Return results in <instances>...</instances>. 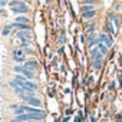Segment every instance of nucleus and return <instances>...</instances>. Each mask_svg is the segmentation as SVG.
<instances>
[{
    "label": "nucleus",
    "mask_w": 122,
    "mask_h": 122,
    "mask_svg": "<svg viewBox=\"0 0 122 122\" xmlns=\"http://www.w3.org/2000/svg\"><path fill=\"white\" fill-rule=\"evenodd\" d=\"M10 30H12V27H10V26H6V27L3 29V36H7V35L10 33Z\"/></svg>",
    "instance_id": "nucleus-18"
},
{
    "label": "nucleus",
    "mask_w": 122,
    "mask_h": 122,
    "mask_svg": "<svg viewBox=\"0 0 122 122\" xmlns=\"http://www.w3.org/2000/svg\"><path fill=\"white\" fill-rule=\"evenodd\" d=\"M75 122H82V116H78V118L75 119Z\"/></svg>",
    "instance_id": "nucleus-23"
},
{
    "label": "nucleus",
    "mask_w": 122,
    "mask_h": 122,
    "mask_svg": "<svg viewBox=\"0 0 122 122\" xmlns=\"http://www.w3.org/2000/svg\"><path fill=\"white\" fill-rule=\"evenodd\" d=\"M26 103H29V106H33V108H39V106L42 105L40 99H37V98H35V96H29L27 101H26Z\"/></svg>",
    "instance_id": "nucleus-3"
},
{
    "label": "nucleus",
    "mask_w": 122,
    "mask_h": 122,
    "mask_svg": "<svg viewBox=\"0 0 122 122\" xmlns=\"http://www.w3.org/2000/svg\"><path fill=\"white\" fill-rule=\"evenodd\" d=\"M9 6H10L12 12L16 13V15H23V13L29 12V6L25 5L23 2H20V0H13V2L9 3Z\"/></svg>",
    "instance_id": "nucleus-1"
},
{
    "label": "nucleus",
    "mask_w": 122,
    "mask_h": 122,
    "mask_svg": "<svg viewBox=\"0 0 122 122\" xmlns=\"http://www.w3.org/2000/svg\"><path fill=\"white\" fill-rule=\"evenodd\" d=\"M99 42H102L106 47H111V46H112V40H111V37H109L106 33H102V35L99 36Z\"/></svg>",
    "instance_id": "nucleus-4"
},
{
    "label": "nucleus",
    "mask_w": 122,
    "mask_h": 122,
    "mask_svg": "<svg viewBox=\"0 0 122 122\" xmlns=\"http://www.w3.org/2000/svg\"><path fill=\"white\" fill-rule=\"evenodd\" d=\"M36 122H45V121H36Z\"/></svg>",
    "instance_id": "nucleus-25"
},
{
    "label": "nucleus",
    "mask_w": 122,
    "mask_h": 122,
    "mask_svg": "<svg viewBox=\"0 0 122 122\" xmlns=\"http://www.w3.org/2000/svg\"><path fill=\"white\" fill-rule=\"evenodd\" d=\"M106 30H109L111 35H115V30H113V27H112V23H108V25H106Z\"/></svg>",
    "instance_id": "nucleus-16"
},
{
    "label": "nucleus",
    "mask_w": 122,
    "mask_h": 122,
    "mask_svg": "<svg viewBox=\"0 0 122 122\" xmlns=\"http://www.w3.org/2000/svg\"><path fill=\"white\" fill-rule=\"evenodd\" d=\"M89 119H91V122H96V118H95V116H92V115H91V118H89Z\"/></svg>",
    "instance_id": "nucleus-22"
},
{
    "label": "nucleus",
    "mask_w": 122,
    "mask_h": 122,
    "mask_svg": "<svg viewBox=\"0 0 122 122\" xmlns=\"http://www.w3.org/2000/svg\"><path fill=\"white\" fill-rule=\"evenodd\" d=\"M25 56V53H23V49L20 50V49H16L15 52H13V59H16V57H23Z\"/></svg>",
    "instance_id": "nucleus-11"
},
{
    "label": "nucleus",
    "mask_w": 122,
    "mask_h": 122,
    "mask_svg": "<svg viewBox=\"0 0 122 122\" xmlns=\"http://www.w3.org/2000/svg\"><path fill=\"white\" fill-rule=\"evenodd\" d=\"M91 10H95V9H93V6H82V7H81V12H83V13L91 12Z\"/></svg>",
    "instance_id": "nucleus-14"
},
{
    "label": "nucleus",
    "mask_w": 122,
    "mask_h": 122,
    "mask_svg": "<svg viewBox=\"0 0 122 122\" xmlns=\"http://www.w3.org/2000/svg\"><path fill=\"white\" fill-rule=\"evenodd\" d=\"M37 66H39V63L36 62V60H29V62L25 63V69H27L30 72H32V69H36Z\"/></svg>",
    "instance_id": "nucleus-6"
},
{
    "label": "nucleus",
    "mask_w": 122,
    "mask_h": 122,
    "mask_svg": "<svg viewBox=\"0 0 122 122\" xmlns=\"http://www.w3.org/2000/svg\"><path fill=\"white\" fill-rule=\"evenodd\" d=\"M15 71H16L17 73H22L25 78H29V79H32V78H33V73H32L30 71H27V69L22 68V66H16V68H15Z\"/></svg>",
    "instance_id": "nucleus-2"
},
{
    "label": "nucleus",
    "mask_w": 122,
    "mask_h": 122,
    "mask_svg": "<svg viewBox=\"0 0 122 122\" xmlns=\"http://www.w3.org/2000/svg\"><path fill=\"white\" fill-rule=\"evenodd\" d=\"M16 22H17V23H20V25H27V23H29L30 20H29L27 17H23V16H19V17L16 19Z\"/></svg>",
    "instance_id": "nucleus-10"
},
{
    "label": "nucleus",
    "mask_w": 122,
    "mask_h": 122,
    "mask_svg": "<svg viewBox=\"0 0 122 122\" xmlns=\"http://www.w3.org/2000/svg\"><path fill=\"white\" fill-rule=\"evenodd\" d=\"M17 37H20V39L25 42V40L30 39L32 36H30V32H29V30H27V32H23V30H22V32H19V33H17Z\"/></svg>",
    "instance_id": "nucleus-7"
},
{
    "label": "nucleus",
    "mask_w": 122,
    "mask_h": 122,
    "mask_svg": "<svg viewBox=\"0 0 122 122\" xmlns=\"http://www.w3.org/2000/svg\"><path fill=\"white\" fill-rule=\"evenodd\" d=\"M109 19H111V20H113L116 26H119V25H121V23H119V17H118L116 15H113V13H109Z\"/></svg>",
    "instance_id": "nucleus-13"
},
{
    "label": "nucleus",
    "mask_w": 122,
    "mask_h": 122,
    "mask_svg": "<svg viewBox=\"0 0 122 122\" xmlns=\"http://www.w3.org/2000/svg\"><path fill=\"white\" fill-rule=\"evenodd\" d=\"M0 2H2V0H0Z\"/></svg>",
    "instance_id": "nucleus-26"
},
{
    "label": "nucleus",
    "mask_w": 122,
    "mask_h": 122,
    "mask_svg": "<svg viewBox=\"0 0 122 122\" xmlns=\"http://www.w3.org/2000/svg\"><path fill=\"white\" fill-rule=\"evenodd\" d=\"M118 79H119V83L122 85V73H119V76H118Z\"/></svg>",
    "instance_id": "nucleus-21"
},
{
    "label": "nucleus",
    "mask_w": 122,
    "mask_h": 122,
    "mask_svg": "<svg viewBox=\"0 0 122 122\" xmlns=\"http://www.w3.org/2000/svg\"><path fill=\"white\" fill-rule=\"evenodd\" d=\"M9 122H19V121H17V119H16V118H13V119H10V121H9Z\"/></svg>",
    "instance_id": "nucleus-24"
},
{
    "label": "nucleus",
    "mask_w": 122,
    "mask_h": 122,
    "mask_svg": "<svg viewBox=\"0 0 122 122\" xmlns=\"http://www.w3.org/2000/svg\"><path fill=\"white\" fill-rule=\"evenodd\" d=\"M15 81H19V82H26V78L23 75H16L15 76Z\"/></svg>",
    "instance_id": "nucleus-15"
},
{
    "label": "nucleus",
    "mask_w": 122,
    "mask_h": 122,
    "mask_svg": "<svg viewBox=\"0 0 122 122\" xmlns=\"http://www.w3.org/2000/svg\"><path fill=\"white\" fill-rule=\"evenodd\" d=\"M102 53L95 47V49H92V62H98V60H102Z\"/></svg>",
    "instance_id": "nucleus-5"
},
{
    "label": "nucleus",
    "mask_w": 122,
    "mask_h": 122,
    "mask_svg": "<svg viewBox=\"0 0 122 122\" xmlns=\"http://www.w3.org/2000/svg\"><path fill=\"white\" fill-rule=\"evenodd\" d=\"M92 65H93L95 69H99V68L102 66V60H98V62H92Z\"/></svg>",
    "instance_id": "nucleus-17"
},
{
    "label": "nucleus",
    "mask_w": 122,
    "mask_h": 122,
    "mask_svg": "<svg viewBox=\"0 0 122 122\" xmlns=\"http://www.w3.org/2000/svg\"><path fill=\"white\" fill-rule=\"evenodd\" d=\"M25 86H26L27 89L33 91V92H36V91H37V85H36V83H33V82H30V81H26V82H25Z\"/></svg>",
    "instance_id": "nucleus-8"
},
{
    "label": "nucleus",
    "mask_w": 122,
    "mask_h": 122,
    "mask_svg": "<svg viewBox=\"0 0 122 122\" xmlns=\"http://www.w3.org/2000/svg\"><path fill=\"white\" fill-rule=\"evenodd\" d=\"M15 60H16L17 63H22V62H25V56H23V57H16Z\"/></svg>",
    "instance_id": "nucleus-19"
},
{
    "label": "nucleus",
    "mask_w": 122,
    "mask_h": 122,
    "mask_svg": "<svg viewBox=\"0 0 122 122\" xmlns=\"http://www.w3.org/2000/svg\"><path fill=\"white\" fill-rule=\"evenodd\" d=\"M96 15V12L95 10H91V12H86V13H82V16L85 17V19H91V17H93Z\"/></svg>",
    "instance_id": "nucleus-12"
},
{
    "label": "nucleus",
    "mask_w": 122,
    "mask_h": 122,
    "mask_svg": "<svg viewBox=\"0 0 122 122\" xmlns=\"http://www.w3.org/2000/svg\"><path fill=\"white\" fill-rule=\"evenodd\" d=\"M5 5H7V2L6 0H2V2H0V6H5Z\"/></svg>",
    "instance_id": "nucleus-20"
},
{
    "label": "nucleus",
    "mask_w": 122,
    "mask_h": 122,
    "mask_svg": "<svg viewBox=\"0 0 122 122\" xmlns=\"http://www.w3.org/2000/svg\"><path fill=\"white\" fill-rule=\"evenodd\" d=\"M98 49H99V52H101L102 55H106V53H108V47H106L102 42H99V43H98Z\"/></svg>",
    "instance_id": "nucleus-9"
}]
</instances>
